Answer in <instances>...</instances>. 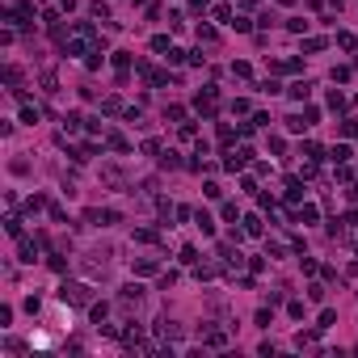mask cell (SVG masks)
<instances>
[{"label":"cell","instance_id":"1","mask_svg":"<svg viewBox=\"0 0 358 358\" xmlns=\"http://www.w3.org/2000/svg\"><path fill=\"white\" fill-rule=\"evenodd\" d=\"M63 299H72V304H84V299H89V286H80V283L63 286Z\"/></svg>","mask_w":358,"mask_h":358},{"label":"cell","instance_id":"2","mask_svg":"<svg viewBox=\"0 0 358 358\" xmlns=\"http://www.w3.org/2000/svg\"><path fill=\"white\" fill-rule=\"evenodd\" d=\"M291 97H295V101H308V97H312V84H308V80H295L291 84Z\"/></svg>","mask_w":358,"mask_h":358},{"label":"cell","instance_id":"3","mask_svg":"<svg viewBox=\"0 0 358 358\" xmlns=\"http://www.w3.org/2000/svg\"><path fill=\"white\" fill-rule=\"evenodd\" d=\"M249 156H253L249 147H240V152H232V156H228V168H232V173H236V168H244V160H249Z\"/></svg>","mask_w":358,"mask_h":358},{"label":"cell","instance_id":"4","mask_svg":"<svg viewBox=\"0 0 358 358\" xmlns=\"http://www.w3.org/2000/svg\"><path fill=\"white\" fill-rule=\"evenodd\" d=\"M244 232H249V236H262V219H257V215H249V219H244Z\"/></svg>","mask_w":358,"mask_h":358},{"label":"cell","instance_id":"5","mask_svg":"<svg viewBox=\"0 0 358 358\" xmlns=\"http://www.w3.org/2000/svg\"><path fill=\"white\" fill-rule=\"evenodd\" d=\"M333 160H337V165H341V160H350V147H346V143H337V147H333Z\"/></svg>","mask_w":358,"mask_h":358},{"label":"cell","instance_id":"6","mask_svg":"<svg viewBox=\"0 0 358 358\" xmlns=\"http://www.w3.org/2000/svg\"><path fill=\"white\" fill-rule=\"evenodd\" d=\"M190 9H194V13H202V9H207V0H190Z\"/></svg>","mask_w":358,"mask_h":358}]
</instances>
